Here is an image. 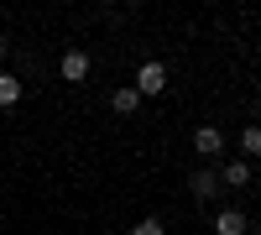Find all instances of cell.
Listing matches in <instances>:
<instances>
[{
	"label": "cell",
	"instance_id": "obj_1",
	"mask_svg": "<svg viewBox=\"0 0 261 235\" xmlns=\"http://www.w3.org/2000/svg\"><path fill=\"white\" fill-rule=\"evenodd\" d=\"M130 89H136V94H162L167 89V68H162V63H141V73H136Z\"/></svg>",
	"mask_w": 261,
	"mask_h": 235
},
{
	"label": "cell",
	"instance_id": "obj_2",
	"mask_svg": "<svg viewBox=\"0 0 261 235\" xmlns=\"http://www.w3.org/2000/svg\"><path fill=\"white\" fill-rule=\"evenodd\" d=\"M193 152L199 157H220L225 152V131L220 125H199V131H193Z\"/></svg>",
	"mask_w": 261,
	"mask_h": 235
},
{
	"label": "cell",
	"instance_id": "obj_3",
	"mask_svg": "<svg viewBox=\"0 0 261 235\" xmlns=\"http://www.w3.org/2000/svg\"><path fill=\"white\" fill-rule=\"evenodd\" d=\"M58 73L63 79H68V84H84V79H89V53H63V63H58Z\"/></svg>",
	"mask_w": 261,
	"mask_h": 235
},
{
	"label": "cell",
	"instance_id": "obj_4",
	"mask_svg": "<svg viewBox=\"0 0 261 235\" xmlns=\"http://www.w3.org/2000/svg\"><path fill=\"white\" fill-rule=\"evenodd\" d=\"M214 188H220V173H209V167H199V173L188 178V194L193 199H214Z\"/></svg>",
	"mask_w": 261,
	"mask_h": 235
},
{
	"label": "cell",
	"instance_id": "obj_5",
	"mask_svg": "<svg viewBox=\"0 0 261 235\" xmlns=\"http://www.w3.org/2000/svg\"><path fill=\"white\" fill-rule=\"evenodd\" d=\"M214 230L220 235H246V215L241 209H220V215H214Z\"/></svg>",
	"mask_w": 261,
	"mask_h": 235
},
{
	"label": "cell",
	"instance_id": "obj_6",
	"mask_svg": "<svg viewBox=\"0 0 261 235\" xmlns=\"http://www.w3.org/2000/svg\"><path fill=\"white\" fill-rule=\"evenodd\" d=\"M136 105H141L136 89H115V94H110V110H115V115H136Z\"/></svg>",
	"mask_w": 261,
	"mask_h": 235
},
{
	"label": "cell",
	"instance_id": "obj_7",
	"mask_svg": "<svg viewBox=\"0 0 261 235\" xmlns=\"http://www.w3.org/2000/svg\"><path fill=\"white\" fill-rule=\"evenodd\" d=\"M16 99H21V79H16V73H0V105L11 110Z\"/></svg>",
	"mask_w": 261,
	"mask_h": 235
},
{
	"label": "cell",
	"instance_id": "obj_8",
	"mask_svg": "<svg viewBox=\"0 0 261 235\" xmlns=\"http://www.w3.org/2000/svg\"><path fill=\"white\" fill-rule=\"evenodd\" d=\"M220 183H230V188H246V183H251V167H246V162H230L225 173H220Z\"/></svg>",
	"mask_w": 261,
	"mask_h": 235
},
{
	"label": "cell",
	"instance_id": "obj_9",
	"mask_svg": "<svg viewBox=\"0 0 261 235\" xmlns=\"http://www.w3.org/2000/svg\"><path fill=\"white\" fill-rule=\"evenodd\" d=\"M241 146L246 157H261V125H241Z\"/></svg>",
	"mask_w": 261,
	"mask_h": 235
},
{
	"label": "cell",
	"instance_id": "obj_10",
	"mask_svg": "<svg viewBox=\"0 0 261 235\" xmlns=\"http://www.w3.org/2000/svg\"><path fill=\"white\" fill-rule=\"evenodd\" d=\"M130 235H162V220H141V225L130 230Z\"/></svg>",
	"mask_w": 261,
	"mask_h": 235
},
{
	"label": "cell",
	"instance_id": "obj_11",
	"mask_svg": "<svg viewBox=\"0 0 261 235\" xmlns=\"http://www.w3.org/2000/svg\"><path fill=\"white\" fill-rule=\"evenodd\" d=\"M0 58H6V37H0Z\"/></svg>",
	"mask_w": 261,
	"mask_h": 235
}]
</instances>
